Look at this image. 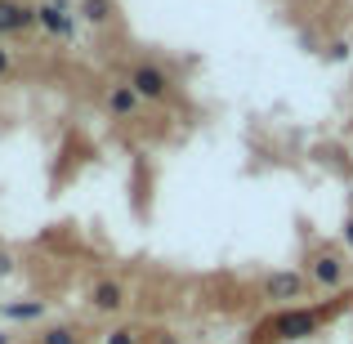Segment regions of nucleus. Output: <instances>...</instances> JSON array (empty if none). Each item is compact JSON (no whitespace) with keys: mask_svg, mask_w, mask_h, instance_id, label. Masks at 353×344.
I'll use <instances>...</instances> for the list:
<instances>
[{"mask_svg":"<svg viewBox=\"0 0 353 344\" xmlns=\"http://www.w3.org/2000/svg\"><path fill=\"white\" fill-rule=\"evenodd\" d=\"M157 344H179V336L174 331H157Z\"/></svg>","mask_w":353,"mask_h":344,"instance_id":"f3484780","label":"nucleus"},{"mask_svg":"<svg viewBox=\"0 0 353 344\" xmlns=\"http://www.w3.org/2000/svg\"><path fill=\"white\" fill-rule=\"evenodd\" d=\"M125 85L139 94V103H170L174 99V77L152 59H139L134 68L125 72Z\"/></svg>","mask_w":353,"mask_h":344,"instance_id":"f257e3e1","label":"nucleus"},{"mask_svg":"<svg viewBox=\"0 0 353 344\" xmlns=\"http://www.w3.org/2000/svg\"><path fill=\"white\" fill-rule=\"evenodd\" d=\"M0 344H14V336H9V331H0Z\"/></svg>","mask_w":353,"mask_h":344,"instance_id":"a211bd4d","label":"nucleus"},{"mask_svg":"<svg viewBox=\"0 0 353 344\" xmlns=\"http://www.w3.org/2000/svg\"><path fill=\"white\" fill-rule=\"evenodd\" d=\"M77 18L90 27H108L112 23V0H77Z\"/></svg>","mask_w":353,"mask_h":344,"instance_id":"9d476101","label":"nucleus"},{"mask_svg":"<svg viewBox=\"0 0 353 344\" xmlns=\"http://www.w3.org/2000/svg\"><path fill=\"white\" fill-rule=\"evenodd\" d=\"M322 59H327V63H349L353 59V45L349 41H331L327 50H322Z\"/></svg>","mask_w":353,"mask_h":344,"instance_id":"ddd939ff","label":"nucleus"},{"mask_svg":"<svg viewBox=\"0 0 353 344\" xmlns=\"http://www.w3.org/2000/svg\"><path fill=\"white\" fill-rule=\"evenodd\" d=\"M345 273H349V264L336 255V250H322V255L309 264V282L322 286V291H340V286H345Z\"/></svg>","mask_w":353,"mask_h":344,"instance_id":"20e7f679","label":"nucleus"},{"mask_svg":"<svg viewBox=\"0 0 353 344\" xmlns=\"http://www.w3.org/2000/svg\"><path fill=\"white\" fill-rule=\"evenodd\" d=\"M0 309H5V300H0Z\"/></svg>","mask_w":353,"mask_h":344,"instance_id":"6ab92c4d","label":"nucleus"},{"mask_svg":"<svg viewBox=\"0 0 353 344\" xmlns=\"http://www.w3.org/2000/svg\"><path fill=\"white\" fill-rule=\"evenodd\" d=\"M36 27V5H23V0H0V41L18 32H32Z\"/></svg>","mask_w":353,"mask_h":344,"instance_id":"423d86ee","label":"nucleus"},{"mask_svg":"<svg viewBox=\"0 0 353 344\" xmlns=\"http://www.w3.org/2000/svg\"><path fill=\"white\" fill-rule=\"evenodd\" d=\"M103 344H143V331L139 327H112L103 336Z\"/></svg>","mask_w":353,"mask_h":344,"instance_id":"f8f14e48","label":"nucleus"},{"mask_svg":"<svg viewBox=\"0 0 353 344\" xmlns=\"http://www.w3.org/2000/svg\"><path fill=\"white\" fill-rule=\"evenodd\" d=\"M14 273V255H9V250H0V277H9Z\"/></svg>","mask_w":353,"mask_h":344,"instance_id":"2eb2a0df","label":"nucleus"},{"mask_svg":"<svg viewBox=\"0 0 353 344\" xmlns=\"http://www.w3.org/2000/svg\"><path fill=\"white\" fill-rule=\"evenodd\" d=\"M0 318L5 322H41L45 318V300H5Z\"/></svg>","mask_w":353,"mask_h":344,"instance_id":"1a4fd4ad","label":"nucleus"},{"mask_svg":"<svg viewBox=\"0 0 353 344\" xmlns=\"http://www.w3.org/2000/svg\"><path fill=\"white\" fill-rule=\"evenodd\" d=\"M103 103H108V112H112L117 121H130V117H139V108H143V103H139V94L125 85V81H112V85H108Z\"/></svg>","mask_w":353,"mask_h":344,"instance_id":"0eeeda50","label":"nucleus"},{"mask_svg":"<svg viewBox=\"0 0 353 344\" xmlns=\"http://www.w3.org/2000/svg\"><path fill=\"white\" fill-rule=\"evenodd\" d=\"M36 27H41L45 36H54V41H72V36H77V14H72L68 5L41 0V5H36Z\"/></svg>","mask_w":353,"mask_h":344,"instance_id":"7ed1b4c3","label":"nucleus"},{"mask_svg":"<svg viewBox=\"0 0 353 344\" xmlns=\"http://www.w3.org/2000/svg\"><path fill=\"white\" fill-rule=\"evenodd\" d=\"M36 344H81V331L72 327V322H54V327H45Z\"/></svg>","mask_w":353,"mask_h":344,"instance_id":"9b49d317","label":"nucleus"},{"mask_svg":"<svg viewBox=\"0 0 353 344\" xmlns=\"http://www.w3.org/2000/svg\"><path fill=\"white\" fill-rule=\"evenodd\" d=\"M340 241H345V246H349V250H353V215H349V219H345V228H340Z\"/></svg>","mask_w":353,"mask_h":344,"instance_id":"dca6fc26","label":"nucleus"},{"mask_svg":"<svg viewBox=\"0 0 353 344\" xmlns=\"http://www.w3.org/2000/svg\"><path fill=\"white\" fill-rule=\"evenodd\" d=\"M14 77V54L5 50V41H0V81H9Z\"/></svg>","mask_w":353,"mask_h":344,"instance_id":"4468645a","label":"nucleus"},{"mask_svg":"<svg viewBox=\"0 0 353 344\" xmlns=\"http://www.w3.org/2000/svg\"><path fill=\"white\" fill-rule=\"evenodd\" d=\"M304 291H309V273H300V268H277V273H264L259 277V295H264L268 304H300Z\"/></svg>","mask_w":353,"mask_h":344,"instance_id":"f03ea898","label":"nucleus"},{"mask_svg":"<svg viewBox=\"0 0 353 344\" xmlns=\"http://www.w3.org/2000/svg\"><path fill=\"white\" fill-rule=\"evenodd\" d=\"M125 304H130V295L117 277H99V282L90 286V309L94 313H121Z\"/></svg>","mask_w":353,"mask_h":344,"instance_id":"39448f33","label":"nucleus"},{"mask_svg":"<svg viewBox=\"0 0 353 344\" xmlns=\"http://www.w3.org/2000/svg\"><path fill=\"white\" fill-rule=\"evenodd\" d=\"M282 331H286V340H304L309 331H318V309H291L282 318Z\"/></svg>","mask_w":353,"mask_h":344,"instance_id":"6e6552de","label":"nucleus"}]
</instances>
